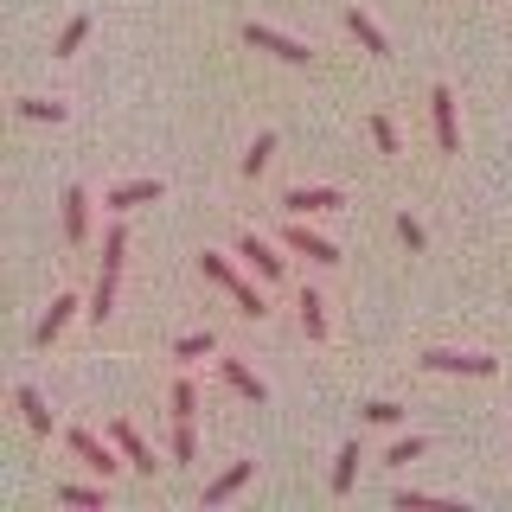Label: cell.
Segmentation results:
<instances>
[{
    "mask_svg": "<svg viewBox=\"0 0 512 512\" xmlns=\"http://www.w3.org/2000/svg\"><path fill=\"white\" fill-rule=\"evenodd\" d=\"M224 384H231L237 397H250V404H263V397H269V384L256 378V372H250L244 359H224Z\"/></svg>",
    "mask_w": 512,
    "mask_h": 512,
    "instance_id": "18",
    "label": "cell"
},
{
    "mask_svg": "<svg viewBox=\"0 0 512 512\" xmlns=\"http://www.w3.org/2000/svg\"><path fill=\"white\" fill-rule=\"evenodd\" d=\"M160 199V180H128V186H109L103 205L109 212H135V205H154Z\"/></svg>",
    "mask_w": 512,
    "mask_h": 512,
    "instance_id": "14",
    "label": "cell"
},
{
    "mask_svg": "<svg viewBox=\"0 0 512 512\" xmlns=\"http://www.w3.org/2000/svg\"><path fill=\"white\" fill-rule=\"evenodd\" d=\"M397 416H404V410H397L391 397H378V404H365V423H397Z\"/></svg>",
    "mask_w": 512,
    "mask_h": 512,
    "instance_id": "30",
    "label": "cell"
},
{
    "mask_svg": "<svg viewBox=\"0 0 512 512\" xmlns=\"http://www.w3.org/2000/svg\"><path fill=\"white\" fill-rule=\"evenodd\" d=\"M199 269H205V276H212V282H218V288H224V295H231L250 320H263V314H269L263 288H250V282H244V269H237L231 256H212V250H205V256H199Z\"/></svg>",
    "mask_w": 512,
    "mask_h": 512,
    "instance_id": "2",
    "label": "cell"
},
{
    "mask_svg": "<svg viewBox=\"0 0 512 512\" xmlns=\"http://www.w3.org/2000/svg\"><path fill=\"white\" fill-rule=\"evenodd\" d=\"M13 404H20V416H26L32 436H52V410H45V397L32 391V384H20V391H13Z\"/></svg>",
    "mask_w": 512,
    "mask_h": 512,
    "instance_id": "17",
    "label": "cell"
},
{
    "mask_svg": "<svg viewBox=\"0 0 512 512\" xmlns=\"http://www.w3.org/2000/svg\"><path fill=\"white\" fill-rule=\"evenodd\" d=\"M397 506H436V493H423V487H404V493H397Z\"/></svg>",
    "mask_w": 512,
    "mask_h": 512,
    "instance_id": "31",
    "label": "cell"
},
{
    "mask_svg": "<svg viewBox=\"0 0 512 512\" xmlns=\"http://www.w3.org/2000/svg\"><path fill=\"white\" fill-rule=\"evenodd\" d=\"M90 237V192L64 186V244H84Z\"/></svg>",
    "mask_w": 512,
    "mask_h": 512,
    "instance_id": "11",
    "label": "cell"
},
{
    "mask_svg": "<svg viewBox=\"0 0 512 512\" xmlns=\"http://www.w3.org/2000/svg\"><path fill=\"white\" fill-rule=\"evenodd\" d=\"M295 314H301V333H308V340H327V301H320L314 288L295 295Z\"/></svg>",
    "mask_w": 512,
    "mask_h": 512,
    "instance_id": "16",
    "label": "cell"
},
{
    "mask_svg": "<svg viewBox=\"0 0 512 512\" xmlns=\"http://www.w3.org/2000/svg\"><path fill=\"white\" fill-rule=\"evenodd\" d=\"M20 116H26V122H64V103H45V96H26V103H20Z\"/></svg>",
    "mask_w": 512,
    "mask_h": 512,
    "instance_id": "24",
    "label": "cell"
},
{
    "mask_svg": "<svg viewBox=\"0 0 512 512\" xmlns=\"http://www.w3.org/2000/svg\"><path fill=\"white\" fill-rule=\"evenodd\" d=\"M199 442H192V423H173V461H192Z\"/></svg>",
    "mask_w": 512,
    "mask_h": 512,
    "instance_id": "28",
    "label": "cell"
},
{
    "mask_svg": "<svg viewBox=\"0 0 512 512\" xmlns=\"http://www.w3.org/2000/svg\"><path fill=\"white\" fill-rule=\"evenodd\" d=\"M429 116H436V141H442V154H461V122H455V90H448V84L429 90Z\"/></svg>",
    "mask_w": 512,
    "mask_h": 512,
    "instance_id": "6",
    "label": "cell"
},
{
    "mask_svg": "<svg viewBox=\"0 0 512 512\" xmlns=\"http://www.w3.org/2000/svg\"><path fill=\"white\" fill-rule=\"evenodd\" d=\"M250 474H256V461H231V468H224L218 480H205V506H224V500H237Z\"/></svg>",
    "mask_w": 512,
    "mask_h": 512,
    "instance_id": "12",
    "label": "cell"
},
{
    "mask_svg": "<svg viewBox=\"0 0 512 512\" xmlns=\"http://www.w3.org/2000/svg\"><path fill=\"white\" fill-rule=\"evenodd\" d=\"M244 45H250V52L282 58V64H314L308 45H301V39H288V32H276V26H263V20H250V26H244Z\"/></svg>",
    "mask_w": 512,
    "mask_h": 512,
    "instance_id": "3",
    "label": "cell"
},
{
    "mask_svg": "<svg viewBox=\"0 0 512 512\" xmlns=\"http://www.w3.org/2000/svg\"><path fill=\"white\" fill-rule=\"evenodd\" d=\"M269 160H276V135H256V141H250V154H244V180H263Z\"/></svg>",
    "mask_w": 512,
    "mask_h": 512,
    "instance_id": "19",
    "label": "cell"
},
{
    "mask_svg": "<svg viewBox=\"0 0 512 512\" xmlns=\"http://www.w3.org/2000/svg\"><path fill=\"white\" fill-rule=\"evenodd\" d=\"M58 506H109V487H58Z\"/></svg>",
    "mask_w": 512,
    "mask_h": 512,
    "instance_id": "23",
    "label": "cell"
},
{
    "mask_svg": "<svg viewBox=\"0 0 512 512\" xmlns=\"http://www.w3.org/2000/svg\"><path fill=\"white\" fill-rule=\"evenodd\" d=\"M346 32H352V39H359V45H365L372 58H384V52H391V39L378 32V20H372L365 7H346Z\"/></svg>",
    "mask_w": 512,
    "mask_h": 512,
    "instance_id": "15",
    "label": "cell"
},
{
    "mask_svg": "<svg viewBox=\"0 0 512 512\" xmlns=\"http://www.w3.org/2000/svg\"><path fill=\"white\" fill-rule=\"evenodd\" d=\"M77 308H84V301H77V295H58L52 308H45V320H39V327H32V346H39V352H52V340H58L64 327H71V314H77Z\"/></svg>",
    "mask_w": 512,
    "mask_h": 512,
    "instance_id": "10",
    "label": "cell"
},
{
    "mask_svg": "<svg viewBox=\"0 0 512 512\" xmlns=\"http://www.w3.org/2000/svg\"><path fill=\"white\" fill-rule=\"evenodd\" d=\"M109 436H116L122 461H128V468H135V474H154V468H160V455H154L148 442H141V429H135V423H109Z\"/></svg>",
    "mask_w": 512,
    "mask_h": 512,
    "instance_id": "8",
    "label": "cell"
},
{
    "mask_svg": "<svg viewBox=\"0 0 512 512\" xmlns=\"http://www.w3.org/2000/svg\"><path fill=\"white\" fill-rule=\"evenodd\" d=\"M423 365L429 372H461V378H493L500 372V359H487V352H455V346H429Z\"/></svg>",
    "mask_w": 512,
    "mask_h": 512,
    "instance_id": "4",
    "label": "cell"
},
{
    "mask_svg": "<svg viewBox=\"0 0 512 512\" xmlns=\"http://www.w3.org/2000/svg\"><path fill=\"white\" fill-rule=\"evenodd\" d=\"M122 263H128V231L122 224H109L103 231V269H96V288H90V320H109L116 314V282H122Z\"/></svg>",
    "mask_w": 512,
    "mask_h": 512,
    "instance_id": "1",
    "label": "cell"
},
{
    "mask_svg": "<svg viewBox=\"0 0 512 512\" xmlns=\"http://www.w3.org/2000/svg\"><path fill=\"white\" fill-rule=\"evenodd\" d=\"M167 404H173V423H192V416H199V391H192V378H173Z\"/></svg>",
    "mask_w": 512,
    "mask_h": 512,
    "instance_id": "20",
    "label": "cell"
},
{
    "mask_svg": "<svg viewBox=\"0 0 512 512\" xmlns=\"http://www.w3.org/2000/svg\"><path fill=\"white\" fill-rule=\"evenodd\" d=\"M352 480H359V442H346L333 461V493H352Z\"/></svg>",
    "mask_w": 512,
    "mask_h": 512,
    "instance_id": "21",
    "label": "cell"
},
{
    "mask_svg": "<svg viewBox=\"0 0 512 512\" xmlns=\"http://www.w3.org/2000/svg\"><path fill=\"white\" fill-rule=\"evenodd\" d=\"M237 256H244V263H250V269H256L263 282H276V276H282V256L269 250V244H263L256 231H244V237H237Z\"/></svg>",
    "mask_w": 512,
    "mask_h": 512,
    "instance_id": "13",
    "label": "cell"
},
{
    "mask_svg": "<svg viewBox=\"0 0 512 512\" xmlns=\"http://www.w3.org/2000/svg\"><path fill=\"white\" fill-rule=\"evenodd\" d=\"M397 237H404V244H410V250H423V244H429V231H423V224H416L410 212H404V218H397Z\"/></svg>",
    "mask_w": 512,
    "mask_h": 512,
    "instance_id": "29",
    "label": "cell"
},
{
    "mask_svg": "<svg viewBox=\"0 0 512 512\" xmlns=\"http://www.w3.org/2000/svg\"><path fill=\"white\" fill-rule=\"evenodd\" d=\"M282 244L295 250V256H308V263H340V250H333V244H327V237H320V231H308V224H301V218H295V224H288V231H282Z\"/></svg>",
    "mask_w": 512,
    "mask_h": 512,
    "instance_id": "9",
    "label": "cell"
},
{
    "mask_svg": "<svg viewBox=\"0 0 512 512\" xmlns=\"http://www.w3.org/2000/svg\"><path fill=\"white\" fill-rule=\"evenodd\" d=\"M423 436H404V442H391V455H384V461H391V468H410V461H423Z\"/></svg>",
    "mask_w": 512,
    "mask_h": 512,
    "instance_id": "25",
    "label": "cell"
},
{
    "mask_svg": "<svg viewBox=\"0 0 512 512\" xmlns=\"http://www.w3.org/2000/svg\"><path fill=\"white\" fill-rule=\"evenodd\" d=\"M84 39H90V20H71V26L58 32V58H71V52H77Z\"/></svg>",
    "mask_w": 512,
    "mask_h": 512,
    "instance_id": "26",
    "label": "cell"
},
{
    "mask_svg": "<svg viewBox=\"0 0 512 512\" xmlns=\"http://www.w3.org/2000/svg\"><path fill=\"white\" fill-rule=\"evenodd\" d=\"M372 141H378V154H397L404 141H397V128H391V116H372Z\"/></svg>",
    "mask_w": 512,
    "mask_h": 512,
    "instance_id": "27",
    "label": "cell"
},
{
    "mask_svg": "<svg viewBox=\"0 0 512 512\" xmlns=\"http://www.w3.org/2000/svg\"><path fill=\"white\" fill-rule=\"evenodd\" d=\"M64 442H71V455L84 461V468H96L103 480L116 474V468H128V461H116V448H109L116 436H109V442H96V429H71V436H64Z\"/></svg>",
    "mask_w": 512,
    "mask_h": 512,
    "instance_id": "5",
    "label": "cell"
},
{
    "mask_svg": "<svg viewBox=\"0 0 512 512\" xmlns=\"http://www.w3.org/2000/svg\"><path fill=\"white\" fill-rule=\"evenodd\" d=\"M218 346V333L205 327V333H186V340H173V359H205V352Z\"/></svg>",
    "mask_w": 512,
    "mask_h": 512,
    "instance_id": "22",
    "label": "cell"
},
{
    "mask_svg": "<svg viewBox=\"0 0 512 512\" xmlns=\"http://www.w3.org/2000/svg\"><path fill=\"white\" fill-rule=\"evenodd\" d=\"M340 192L333 186H288V199H282V212L288 218H314V212H340Z\"/></svg>",
    "mask_w": 512,
    "mask_h": 512,
    "instance_id": "7",
    "label": "cell"
}]
</instances>
